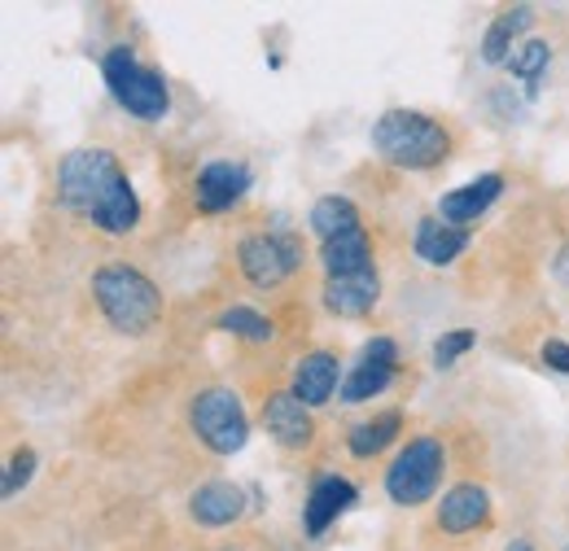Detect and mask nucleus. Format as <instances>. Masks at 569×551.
Masks as SVG:
<instances>
[{
    "instance_id": "9d476101",
    "label": "nucleus",
    "mask_w": 569,
    "mask_h": 551,
    "mask_svg": "<svg viewBox=\"0 0 569 551\" xmlns=\"http://www.w3.org/2000/svg\"><path fill=\"white\" fill-rule=\"evenodd\" d=\"M487 517H491V494L478 482H456L433 508V525L442 534H469V530L487 525Z\"/></svg>"
},
{
    "instance_id": "0eeeda50",
    "label": "nucleus",
    "mask_w": 569,
    "mask_h": 551,
    "mask_svg": "<svg viewBox=\"0 0 569 551\" xmlns=\"http://www.w3.org/2000/svg\"><path fill=\"white\" fill-rule=\"evenodd\" d=\"M237 268L254 289H277L302 268V237L293 232H254L237 246Z\"/></svg>"
},
{
    "instance_id": "a211bd4d",
    "label": "nucleus",
    "mask_w": 569,
    "mask_h": 551,
    "mask_svg": "<svg viewBox=\"0 0 569 551\" xmlns=\"http://www.w3.org/2000/svg\"><path fill=\"white\" fill-rule=\"evenodd\" d=\"M530 22H535V9H530V4H512V9L496 13V22H491L487 36H482V62H487V67H508L512 40H517Z\"/></svg>"
},
{
    "instance_id": "ddd939ff",
    "label": "nucleus",
    "mask_w": 569,
    "mask_h": 551,
    "mask_svg": "<svg viewBox=\"0 0 569 551\" xmlns=\"http://www.w3.org/2000/svg\"><path fill=\"white\" fill-rule=\"evenodd\" d=\"M499 193H503V176H499V171H487V176H478V180H469V184L442 193V198H438V219H447V223H456V228H469V223H478V214H487V210L496 207Z\"/></svg>"
},
{
    "instance_id": "4468645a",
    "label": "nucleus",
    "mask_w": 569,
    "mask_h": 551,
    "mask_svg": "<svg viewBox=\"0 0 569 551\" xmlns=\"http://www.w3.org/2000/svg\"><path fill=\"white\" fill-rule=\"evenodd\" d=\"M359 499V490L347 478H338V473H329V478H320V482L311 485V494H307V503H302V525H307V539H320L351 503Z\"/></svg>"
},
{
    "instance_id": "393cba45",
    "label": "nucleus",
    "mask_w": 569,
    "mask_h": 551,
    "mask_svg": "<svg viewBox=\"0 0 569 551\" xmlns=\"http://www.w3.org/2000/svg\"><path fill=\"white\" fill-rule=\"evenodd\" d=\"M36 469H40V455H36L31 447H18V451L9 455V469H4V485H0V494H4V499H13L22 485L36 478Z\"/></svg>"
},
{
    "instance_id": "412c9836",
    "label": "nucleus",
    "mask_w": 569,
    "mask_h": 551,
    "mask_svg": "<svg viewBox=\"0 0 569 551\" xmlns=\"http://www.w3.org/2000/svg\"><path fill=\"white\" fill-rule=\"evenodd\" d=\"M548 62H552V44H548V40H526V44L512 49L508 70H512V79L526 83V97H539V83H543Z\"/></svg>"
},
{
    "instance_id": "dca6fc26",
    "label": "nucleus",
    "mask_w": 569,
    "mask_h": 551,
    "mask_svg": "<svg viewBox=\"0 0 569 551\" xmlns=\"http://www.w3.org/2000/svg\"><path fill=\"white\" fill-rule=\"evenodd\" d=\"M469 241H473L469 228H456V223H447V219H438V214H426V219L417 223L412 250H417V259H426L429 268H451V263L469 250Z\"/></svg>"
},
{
    "instance_id": "aec40b11",
    "label": "nucleus",
    "mask_w": 569,
    "mask_h": 551,
    "mask_svg": "<svg viewBox=\"0 0 569 551\" xmlns=\"http://www.w3.org/2000/svg\"><path fill=\"white\" fill-rule=\"evenodd\" d=\"M307 223H311V232H316L320 241H333V237H342V232L363 228V223H359V207L351 198H342V193L320 198V202L311 207V214H307Z\"/></svg>"
},
{
    "instance_id": "20e7f679",
    "label": "nucleus",
    "mask_w": 569,
    "mask_h": 551,
    "mask_svg": "<svg viewBox=\"0 0 569 551\" xmlns=\"http://www.w3.org/2000/svg\"><path fill=\"white\" fill-rule=\"evenodd\" d=\"M101 70H106L110 97H114L128 114H137L141 123H158V119L171 110V88H167L162 70L141 67V62H137V49L114 44V49L106 53Z\"/></svg>"
},
{
    "instance_id": "39448f33",
    "label": "nucleus",
    "mask_w": 569,
    "mask_h": 551,
    "mask_svg": "<svg viewBox=\"0 0 569 551\" xmlns=\"http://www.w3.org/2000/svg\"><path fill=\"white\" fill-rule=\"evenodd\" d=\"M442 473H447V447H442V438L421 433V438H412L390 460V469H386V494L399 508H421V503H429L438 494Z\"/></svg>"
},
{
    "instance_id": "9b49d317",
    "label": "nucleus",
    "mask_w": 569,
    "mask_h": 551,
    "mask_svg": "<svg viewBox=\"0 0 569 551\" xmlns=\"http://www.w3.org/2000/svg\"><path fill=\"white\" fill-rule=\"evenodd\" d=\"M342 363H338V354L333 350H311V354H302L298 363H293V381H289V390L307 403V408H325L333 394H342Z\"/></svg>"
},
{
    "instance_id": "f8f14e48",
    "label": "nucleus",
    "mask_w": 569,
    "mask_h": 551,
    "mask_svg": "<svg viewBox=\"0 0 569 551\" xmlns=\"http://www.w3.org/2000/svg\"><path fill=\"white\" fill-rule=\"evenodd\" d=\"M246 517V490L237 482H202L189 494V521L202 530H223Z\"/></svg>"
},
{
    "instance_id": "6e6552de",
    "label": "nucleus",
    "mask_w": 569,
    "mask_h": 551,
    "mask_svg": "<svg viewBox=\"0 0 569 551\" xmlns=\"http://www.w3.org/2000/svg\"><path fill=\"white\" fill-rule=\"evenodd\" d=\"M263 429L281 442L284 451H307L316 442V420L311 408L293 394V390H272L263 399Z\"/></svg>"
},
{
    "instance_id": "c85d7f7f",
    "label": "nucleus",
    "mask_w": 569,
    "mask_h": 551,
    "mask_svg": "<svg viewBox=\"0 0 569 551\" xmlns=\"http://www.w3.org/2000/svg\"><path fill=\"white\" fill-rule=\"evenodd\" d=\"M503 551H535V543H530V539H512Z\"/></svg>"
},
{
    "instance_id": "a878e982",
    "label": "nucleus",
    "mask_w": 569,
    "mask_h": 551,
    "mask_svg": "<svg viewBox=\"0 0 569 551\" xmlns=\"http://www.w3.org/2000/svg\"><path fill=\"white\" fill-rule=\"evenodd\" d=\"M359 359L363 363H381V368H399V345L390 342V338H372V342L363 345Z\"/></svg>"
},
{
    "instance_id": "423d86ee",
    "label": "nucleus",
    "mask_w": 569,
    "mask_h": 551,
    "mask_svg": "<svg viewBox=\"0 0 569 551\" xmlns=\"http://www.w3.org/2000/svg\"><path fill=\"white\" fill-rule=\"evenodd\" d=\"M189 429L198 433V442L214 455H237L250 442V415L241 408L237 390L228 385H207L193 394L189 403Z\"/></svg>"
},
{
    "instance_id": "1a4fd4ad",
    "label": "nucleus",
    "mask_w": 569,
    "mask_h": 551,
    "mask_svg": "<svg viewBox=\"0 0 569 551\" xmlns=\"http://www.w3.org/2000/svg\"><path fill=\"white\" fill-rule=\"evenodd\" d=\"M250 189V171L241 162H207L193 180V207L202 214H223L232 210Z\"/></svg>"
},
{
    "instance_id": "6ab92c4d",
    "label": "nucleus",
    "mask_w": 569,
    "mask_h": 551,
    "mask_svg": "<svg viewBox=\"0 0 569 551\" xmlns=\"http://www.w3.org/2000/svg\"><path fill=\"white\" fill-rule=\"evenodd\" d=\"M399 429H403V412H377L372 420H359L347 433V447H351L356 460H372L399 438Z\"/></svg>"
},
{
    "instance_id": "b1692460",
    "label": "nucleus",
    "mask_w": 569,
    "mask_h": 551,
    "mask_svg": "<svg viewBox=\"0 0 569 551\" xmlns=\"http://www.w3.org/2000/svg\"><path fill=\"white\" fill-rule=\"evenodd\" d=\"M473 345H478V333H473V329H447V333L433 342V368H456Z\"/></svg>"
},
{
    "instance_id": "5701e85b",
    "label": "nucleus",
    "mask_w": 569,
    "mask_h": 551,
    "mask_svg": "<svg viewBox=\"0 0 569 551\" xmlns=\"http://www.w3.org/2000/svg\"><path fill=\"white\" fill-rule=\"evenodd\" d=\"M219 329L232 333V338H241V342H254V345L272 342V333H277L272 320L259 315L254 307H228V311L219 315Z\"/></svg>"
},
{
    "instance_id": "f257e3e1",
    "label": "nucleus",
    "mask_w": 569,
    "mask_h": 551,
    "mask_svg": "<svg viewBox=\"0 0 569 551\" xmlns=\"http://www.w3.org/2000/svg\"><path fill=\"white\" fill-rule=\"evenodd\" d=\"M58 198L106 237H128L141 223V202H137V189H132L123 162L101 144L74 149L62 158Z\"/></svg>"
},
{
    "instance_id": "c756f323",
    "label": "nucleus",
    "mask_w": 569,
    "mask_h": 551,
    "mask_svg": "<svg viewBox=\"0 0 569 551\" xmlns=\"http://www.w3.org/2000/svg\"><path fill=\"white\" fill-rule=\"evenodd\" d=\"M223 551H241V548H223Z\"/></svg>"
},
{
    "instance_id": "f03ea898",
    "label": "nucleus",
    "mask_w": 569,
    "mask_h": 551,
    "mask_svg": "<svg viewBox=\"0 0 569 551\" xmlns=\"http://www.w3.org/2000/svg\"><path fill=\"white\" fill-rule=\"evenodd\" d=\"M92 298L101 307V315L110 320L114 333L123 338H141L162 320V289L128 263H106L92 272Z\"/></svg>"
},
{
    "instance_id": "7c9ffc66",
    "label": "nucleus",
    "mask_w": 569,
    "mask_h": 551,
    "mask_svg": "<svg viewBox=\"0 0 569 551\" xmlns=\"http://www.w3.org/2000/svg\"><path fill=\"white\" fill-rule=\"evenodd\" d=\"M566 551H569V548H566Z\"/></svg>"
},
{
    "instance_id": "f3484780",
    "label": "nucleus",
    "mask_w": 569,
    "mask_h": 551,
    "mask_svg": "<svg viewBox=\"0 0 569 551\" xmlns=\"http://www.w3.org/2000/svg\"><path fill=\"white\" fill-rule=\"evenodd\" d=\"M320 263H325V276L372 272V237L356 228V232H342L333 241H320Z\"/></svg>"
},
{
    "instance_id": "7ed1b4c3",
    "label": "nucleus",
    "mask_w": 569,
    "mask_h": 551,
    "mask_svg": "<svg viewBox=\"0 0 569 551\" xmlns=\"http://www.w3.org/2000/svg\"><path fill=\"white\" fill-rule=\"evenodd\" d=\"M372 149L399 171H433L451 158V132L421 110H386L372 123Z\"/></svg>"
},
{
    "instance_id": "2eb2a0df",
    "label": "nucleus",
    "mask_w": 569,
    "mask_h": 551,
    "mask_svg": "<svg viewBox=\"0 0 569 551\" xmlns=\"http://www.w3.org/2000/svg\"><path fill=\"white\" fill-rule=\"evenodd\" d=\"M377 298H381V276H377V268L359 276H325V307L338 320L368 315L377 307Z\"/></svg>"
},
{
    "instance_id": "4be33fe9",
    "label": "nucleus",
    "mask_w": 569,
    "mask_h": 551,
    "mask_svg": "<svg viewBox=\"0 0 569 551\" xmlns=\"http://www.w3.org/2000/svg\"><path fill=\"white\" fill-rule=\"evenodd\" d=\"M395 372L399 368H381V363H363L359 359L356 368H351V377L342 381V403H368V399H377V394H386L390 390V381H395Z\"/></svg>"
},
{
    "instance_id": "cd10ccee",
    "label": "nucleus",
    "mask_w": 569,
    "mask_h": 551,
    "mask_svg": "<svg viewBox=\"0 0 569 551\" xmlns=\"http://www.w3.org/2000/svg\"><path fill=\"white\" fill-rule=\"evenodd\" d=\"M552 272H557V280L569 289V241L561 246V254H557V263H552Z\"/></svg>"
},
{
    "instance_id": "bb28decb",
    "label": "nucleus",
    "mask_w": 569,
    "mask_h": 551,
    "mask_svg": "<svg viewBox=\"0 0 569 551\" xmlns=\"http://www.w3.org/2000/svg\"><path fill=\"white\" fill-rule=\"evenodd\" d=\"M539 359H543L552 372L569 377V342H561V338H548V342H543V350H539Z\"/></svg>"
}]
</instances>
